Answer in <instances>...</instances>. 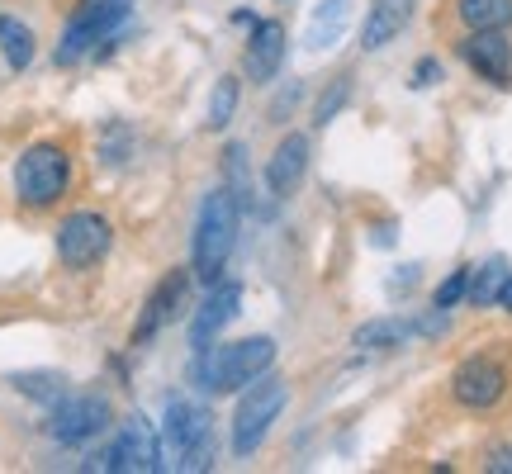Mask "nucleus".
Returning <instances> with one entry per match:
<instances>
[{
  "mask_svg": "<svg viewBox=\"0 0 512 474\" xmlns=\"http://www.w3.org/2000/svg\"><path fill=\"white\" fill-rule=\"evenodd\" d=\"M275 365L271 337H242V342H214L209 351L190 356V380L204 394H242L252 380H261Z\"/></svg>",
  "mask_w": 512,
  "mask_h": 474,
  "instance_id": "f257e3e1",
  "label": "nucleus"
},
{
  "mask_svg": "<svg viewBox=\"0 0 512 474\" xmlns=\"http://www.w3.org/2000/svg\"><path fill=\"white\" fill-rule=\"evenodd\" d=\"M238 219L242 204L233 200V190L219 185L209 190L200 204V219H195V252H190V271L200 285H219L228 261H233V247H238Z\"/></svg>",
  "mask_w": 512,
  "mask_h": 474,
  "instance_id": "f03ea898",
  "label": "nucleus"
},
{
  "mask_svg": "<svg viewBox=\"0 0 512 474\" xmlns=\"http://www.w3.org/2000/svg\"><path fill=\"white\" fill-rule=\"evenodd\" d=\"M133 15V0H76L72 19L62 24L57 38V67H76L91 53H100V43H110Z\"/></svg>",
  "mask_w": 512,
  "mask_h": 474,
  "instance_id": "7ed1b4c3",
  "label": "nucleus"
},
{
  "mask_svg": "<svg viewBox=\"0 0 512 474\" xmlns=\"http://www.w3.org/2000/svg\"><path fill=\"white\" fill-rule=\"evenodd\" d=\"M15 200L24 209H53L72 190V152L62 143H29L15 162Z\"/></svg>",
  "mask_w": 512,
  "mask_h": 474,
  "instance_id": "20e7f679",
  "label": "nucleus"
},
{
  "mask_svg": "<svg viewBox=\"0 0 512 474\" xmlns=\"http://www.w3.org/2000/svg\"><path fill=\"white\" fill-rule=\"evenodd\" d=\"M162 446L176 456V470L200 474L214 465V413L195 399H171L166 403V418H162Z\"/></svg>",
  "mask_w": 512,
  "mask_h": 474,
  "instance_id": "39448f33",
  "label": "nucleus"
},
{
  "mask_svg": "<svg viewBox=\"0 0 512 474\" xmlns=\"http://www.w3.org/2000/svg\"><path fill=\"white\" fill-rule=\"evenodd\" d=\"M285 403H290V384L280 380V375H271V370L242 389L238 408H233V456L247 460L266 446L275 418L285 413Z\"/></svg>",
  "mask_w": 512,
  "mask_h": 474,
  "instance_id": "423d86ee",
  "label": "nucleus"
},
{
  "mask_svg": "<svg viewBox=\"0 0 512 474\" xmlns=\"http://www.w3.org/2000/svg\"><path fill=\"white\" fill-rule=\"evenodd\" d=\"M508 389H512V370L498 351H475V356H465L451 370V399L460 408H470V413L498 408V403L508 399Z\"/></svg>",
  "mask_w": 512,
  "mask_h": 474,
  "instance_id": "0eeeda50",
  "label": "nucleus"
},
{
  "mask_svg": "<svg viewBox=\"0 0 512 474\" xmlns=\"http://www.w3.org/2000/svg\"><path fill=\"white\" fill-rule=\"evenodd\" d=\"M57 261L67 266V271H91L100 266L114 247V223L105 214H95V209H76L67 219L57 223Z\"/></svg>",
  "mask_w": 512,
  "mask_h": 474,
  "instance_id": "6e6552de",
  "label": "nucleus"
},
{
  "mask_svg": "<svg viewBox=\"0 0 512 474\" xmlns=\"http://www.w3.org/2000/svg\"><path fill=\"white\" fill-rule=\"evenodd\" d=\"M110 427V399L105 394H62L48 408V437L57 446H86V441L105 437Z\"/></svg>",
  "mask_w": 512,
  "mask_h": 474,
  "instance_id": "1a4fd4ad",
  "label": "nucleus"
},
{
  "mask_svg": "<svg viewBox=\"0 0 512 474\" xmlns=\"http://www.w3.org/2000/svg\"><path fill=\"white\" fill-rule=\"evenodd\" d=\"M190 280H195L190 266H176V271H166L162 280H157V290L147 294L143 313H138V323H133V347H147L162 328L181 323V309H185V299H190Z\"/></svg>",
  "mask_w": 512,
  "mask_h": 474,
  "instance_id": "9d476101",
  "label": "nucleus"
},
{
  "mask_svg": "<svg viewBox=\"0 0 512 474\" xmlns=\"http://www.w3.org/2000/svg\"><path fill=\"white\" fill-rule=\"evenodd\" d=\"M242 313V285L238 280H219L209 285V294L200 299V309L190 313V356H200L219 342L223 332L233 328V318Z\"/></svg>",
  "mask_w": 512,
  "mask_h": 474,
  "instance_id": "9b49d317",
  "label": "nucleus"
},
{
  "mask_svg": "<svg viewBox=\"0 0 512 474\" xmlns=\"http://www.w3.org/2000/svg\"><path fill=\"white\" fill-rule=\"evenodd\" d=\"M162 432L133 413L119 422V437H114V474H157L162 470Z\"/></svg>",
  "mask_w": 512,
  "mask_h": 474,
  "instance_id": "f8f14e48",
  "label": "nucleus"
},
{
  "mask_svg": "<svg viewBox=\"0 0 512 474\" xmlns=\"http://www.w3.org/2000/svg\"><path fill=\"white\" fill-rule=\"evenodd\" d=\"M460 57L475 76L494 86H512V38L503 29H470L460 38Z\"/></svg>",
  "mask_w": 512,
  "mask_h": 474,
  "instance_id": "ddd939ff",
  "label": "nucleus"
},
{
  "mask_svg": "<svg viewBox=\"0 0 512 474\" xmlns=\"http://www.w3.org/2000/svg\"><path fill=\"white\" fill-rule=\"evenodd\" d=\"M309 176V138L304 133H285L280 147L271 152V162H266V190H271V200H290L294 190L304 185Z\"/></svg>",
  "mask_w": 512,
  "mask_h": 474,
  "instance_id": "4468645a",
  "label": "nucleus"
},
{
  "mask_svg": "<svg viewBox=\"0 0 512 474\" xmlns=\"http://www.w3.org/2000/svg\"><path fill=\"white\" fill-rule=\"evenodd\" d=\"M285 48H290V34L280 19H256L252 38H247V57H242V72L252 81H275L280 62H285Z\"/></svg>",
  "mask_w": 512,
  "mask_h": 474,
  "instance_id": "2eb2a0df",
  "label": "nucleus"
},
{
  "mask_svg": "<svg viewBox=\"0 0 512 474\" xmlns=\"http://www.w3.org/2000/svg\"><path fill=\"white\" fill-rule=\"evenodd\" d=\"M413 10H418V0H370V15H366V24H361V48H366V53L389 48V43L408 29Z\"/></svg>",
  "mask_w": 512,
  "mask_h": 474,
  "instance_id": "dca6fc26",
  "label": "nucleus"
},
{
  "mask_svg": "<svg viewBox=\"0 0 512 474\" xmlns=\"http://www.w3.org/2000/svg\"><path fill=\"white\" fill-rule=\"evenodd\" d=\"M347 24H351V0H323V5L309 15V34H304V43H309L313 53H328V48L342 43Z\"/></svg>",
  "mask_w": 512,
  "mask_h": 474,
  "instance_id": "f3484780",
  "label": "nucleus"
},
{
  "mask_svg": "<svg viewBox=\"0 0 512 474\" xmlns=\"http://www.w3.org/2000/svg\"><path fill=\"white\" fill-rule=\"evenodd\" d=\"M34 53H38L34 29L15 15H0V57H5V67H10V72H29Z\"/></svg>",
  "mask_w": 512,
  "mask_h": 474,
  "instance_id": "a211bd4d",
  "label": "nucleus"
},
{
  "mask_svg": "<svg viewBox=\"0 0 512 474\" xmlns=\"http://www.w3.org/2000/svg\"><path fill=\"white\" fill-rule=\"evenodd\" d=\"M408 332H413V323H403V318H375V323H361L356 328V337H351V347L361 351H394L408 342Z\"/></svg>",
  "mask_w": 512,
  "mask_h": 474,
  "instance_id": "6ab92c4d",
  "label": "nucleus"
},
{
  "mask_svg": "<svg viewBox=\"0 0 512 474\" xmlns=\"http://www.w3.org/2000/svg\"><path fill=\"white\" fill-rule=\"evenodd\" d=\"M465 29H512V0H456Z\"/></svg>",
  "mask_w": 512,
  "mask_h": 474,
  "instance_id": "aec40b11",
  "label": "nucleus"
},
{
  "mask_svg": "<svg viewBox=\"0 0 512 474\" xmlns=\"http://www.w3.org/2000/svg\"><path fill=\"white\" fill-rule=\"evenodd\" d=\"M508 275L512 271H508V261H503V256L475 266V271H470V304H475V309H494L498 290H503V280H508Z\"/></svg>",
  "mask_w": 512,
  "mask_h": 474,
  "instance_id": "412c9836",
  "label": "nucleus"
},
{
  "mask_svg": "<svg viewBox=\"0 0 512 474\" xmlns=\"http://www.w3.org/2000/svg\"><path fill=\"white\" fill-rule=\"evenodd\" d=\"M15 389L24 394V399L53 408V403L67 394V380H62V375H53V370H29V375H15Z\"/></svg>",
  "mask_w": 512,
  "mask_h": 474,
  "instance_id": "4be33fe9",
  "label": "nucleus"
},
{
  "mask_svg": "<svg viewBox=\"0 0 512 474\" xmlns=\"http://www.w3.org/2000/svg\"><path fill=\"white\" fill-rule=\"evenodd\" d=\"M223 171H228V190L242 209H256L252 204V176H247V147L242 143H228L223 147Z\"/></svg>",
  "mask_w": 512,
  "mask_h": 474,
  "instance_id": "5701e85b",
  "label": "nucleus"
},
{
  "mask_svg": "<svg viewBox=\"0 0 512 474\" xmlns=\"http://www.w3.org/2000/svg\"><path fill=\"white\" fill-rule=\"evenodd\" d=\"M233 110H238V76H219V86L209 95V133H219V128L233 124Z\"/></svg>",
  "mask_w": 512,
  "mask_h": 474,
  "instance_id": "b1692460",
  "label": "nucleus"
},
{
  "mask_svg": "<svg viewBox=\"0 0 512 474\" xmlns=\"http://www.w3.org/2000/svg\"><path fill=\"white\" fill-rule=\"evenodd\" d=\"M347 100H351V76H337V81H332L328 91H323V100L313 105V124H318V128H328L332 119L342 114V105H347Z\"/></svg>",
  "mask_w": 512,
  "mask_h": 474,
  "instance_id": "393cba45",
  "label": "nucleus"
},
{
  "mask_svg": "<svg viewBox=\"0 0 512 474\" xmlns=\"http://www.w3.org/2000/svg\"><path fill=\"white\" fill-rule=\"evenodd\" d=\"M460 299H470V266H460V271H451L446 280L437 285V294H432V309H456Z\"/></svg>",
  "mask_w": 512,
  "mask_h": 474,
  "instance_id": "a878e982",
  "label": "nucleus"
},
{
  "mask_svg": "<svg viewBox=\"0 0 512 474\" xmlns=\"http://www.w3.org/2000/svg\"><path fill=\"white\" fill-rule=\"evenodd\" d=\"M437 76H441V67L432 57H422L418 67H413V86H437Z\"/></svg>",
  "mask_w": 512,
  "mask_h": 474,
  "instance_id": "bb28decb",
  "label": "nucleus"
},
{
  "mask_svg": "<svg viewBox=\"0 0 512 474\" xmlns=\"http://www.w3.org/2000/svg\"><path fill=\"white\" fill-rule=\"evenodd\" d=\"M484 470H489V474H512V446H503V451H494V456L484 460Z\"/></svg>",
  "mask_w": 512,
  "mask_h": 474,
  "instance_id": "cd10ccee",
  "label": "nucleus"
},
{
  "mask_svg": "<svg viewBox=\"0 0 512 474\" xmlns=\"http://www.w3.org/2000/svg\"><path fill=\"white\" fill-rule=\"evenodd\" d=\"M294 100H299V86H290V91H285V95H280V100H275V110H271V119H275V124H285V114H290V105H294Z\"/></svg>",
  "mask_w": 512,
  "mask_h": 474,
  "instance_id": "c85d7f7f",
  "label": "nucleus"
},
{
  "mask_svg": "<svg viewBox=\"0 0 512 474\" xmlns=\"http://www.w3.org/2000/svg\"><path fill=\"white\" fill-rule=\"evenodd\" d=\"M498 309L503 313H512V275L503 280V290H498Z\"/></svg>",
  "mask_w": 512,
  "mask_h": 474,
  "instance_id": "c756f323",
  "label": "nucleus"
}]
</instances>
